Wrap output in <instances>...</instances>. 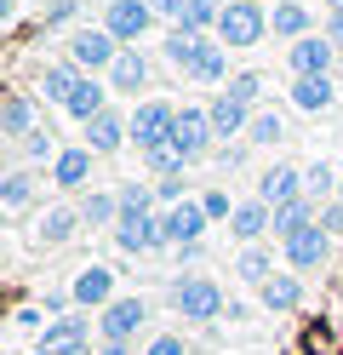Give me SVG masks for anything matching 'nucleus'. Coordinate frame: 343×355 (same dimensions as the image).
I'll return each instance as SVG.
<instances>
[{
  "mask_svg": "<svg viewBox=\"0 0 343 355\" xmlns=\"http://www.w3.org/2000/svg\"><path fill=\"white\" fill-rule=\"evenodd\" d=\"M149 332V298L137 293H121L103 315H98V344H114V349H137V338Z\"/></svg>",
  "mask_w": 343,
  "mask_h": 355,
  "instance_id": "1",
  "label": "nucleus"
},
{
  "mask_svg": "<svg viewBox=\"0 0 343 355\" xmlns=\"http://www.w3.org/2000/svg\"><path fill=\"white\" fill-rule=\"evenodd\" d=\"M172 309L183 321H195V327H206V321H218L223 309H229V298H223V286L212 281V275H177L172 281Z\"/></svg>",
  "mask_w": 343,
  "mask_h": 355,
  "instance_id": "2",
  "label": "nucleus"
},
{
  "mask_svg": "<svg viewBox=\"0 0 343 355\" xmlns=\"http://www.w3.org/2000/svg\"><path fill=\"white\" fill-rule=\"evenodd\" d=\"M263 35H269V6H263V0H229V6H223L218 40H223L229 52H252V46H263Z\"/></svg>",
  "mask_w": 343,
  "mask_h": 355,
  "instance_id": "3",
  "label": "nucleus"
},
{
  "mask_svg": "<svg viewBox=\"0 0 343 355\" xmlns=\"http://www.w3.org/2000/svg\"><path fill=\"white\" fill-rule=\"evenodd\" d=\"M172 138H177V109L166 98H143V103L132 109V144H137V155L166 149Z\"/></svg>",
  "mask_w": 343,
  "mask_h": 355,
  "instance_id": "4",
  "label": "nucleus"
},
{
  "mask_svg": "<svg viewBox=\"0 0 343 355\" xmlns=\"http://www.w3.org/2000/svg\"><path fill=\"white\" fill-rule=\"evenodd\" d=\"M172 149L183 155V161H212L218 155V132H212V115H206L200 103H183L177 109V138H172Z\"/></svg>",
  "mask_w": 343,
  "mask_h": 355,
  "instance_id": "5",
  "label": "nucleus"
},
{
  "mask_svg": "<svg viewBox=\"0 0 343 355\" xmlns=\"http://www.w3.org/2000/svg\"><path fill=\"white\" fill-rule=\"evenodd\" d=\"M121 52H126V46H121V40H114L103 24H98V29L86 24V29H75V35H69V58L80 63V75H109Z\"/></svg>",
  "mask_w": 343,
  "mask_h": 355,
  "instance_id": "6",
  "label": "nucleus"
},
{
  "mask_svg": "<svg viewBox=\"0 0 343 355\" xmlns=\"http://www.w3.org/2000/svg\"><path fill=\"white\" fill-rule=\"evenodd\" d=\"M109 235H114V247L132 252V258L166 252V230H160V212H121V224H114Z\"/></svg>",
  "mask_w": 343,
  "mask_h": 355,
  "instance_id": "7",
  "label": "nucleus"
},
{
  "mask_svg": "<svg viewBox=\"0 0 343 355\" xmlns=\"http://www.w3.org/2000/svg\"><path fill=\"white\" fill-rule=\"evenodd\" d=\"M91 332H98V315L75 309V315H58L52 327H46L35 349H46V355H80V349H91Z\"/></svg>",
  "mask_w": 343,
  "mask_h": 355,
  "instance_id": "8",
  "label": "nucleus"
},
{
  "mask_svg": "<svg viewBox=\"0 0 343 355\" xmlns=\"http://www.w3.org/2000/svg\"><path fill=\"white\" fill-rule=\"evenodd\" d=\"M155 24V6L149 0H103V29L121 40V46H137Z\"/></svg>",
  "mask_w": 343,
  "mask_h": 355,
  "instance_id": "9",
  "label": "nucleus"
},
{
  "mask_svg": "<svg viewBox=\"0 0 343 355\" xmlns=\"http://www.w3.org/2000/svg\"><path fill=\"white\" fill-rule=\"evenodd\" d=\"M332 63H337V46H332L326 35H304L297 46H286L292 80H320V75H332Z\"/></svg>",
  "mask_w": 343,
  "mask_h": 355,
  "instance_id": "10",
  "label": "nucleus"
},
{
  "mask_svg": "<svg viewBox=\"0 0 343 355\" xmlns=\"http://www.w3.org/2000/svg\"><path fill=\"white\" fill-rule=\"evenodd\" d=\"M160 230H166V247L177 252V247H195V241H206L212 218H206L200 195H195V201H183V207H166V212H160Z\"/></svg>",
  "mask_w": 343,
  "mask_h": 355,
  "instance_id": "11",
  "label": "nucleus"
},
{
  "mask_svg": "<svg viewBox=\"0 0 343 355\" xmlns=\"http://www.w3.org/2000/svg\"><path fill=\"white\" fill-rule=\"evenodd\" d=\"M69 293H75V309H91V315H103V309L121 298V293H114V270H109V263H86V270H75Z\"/></svg>",
  "mask_w": 343,
  "mask_h": 355,
  "instance_id": "12",
  "label": "nucleus"
},
{
  "mask_svg": "<svg viewBox=\"0 0 343 355\" xmlns=\"http://www.w3.org/2000/svg\"><path fill=\"white\" fill-rule=\"evenodd\" d=\"M281 252H286V270L292 275H320V270H326V258H332V235L320 230V224H309L297 241H286Z\"/></svg>",
  "mask_w": 343,
  "mask_h": 355,
  "instance_id": "13",
  "label": "nucleus"
},
{
  "mask_svg": "<svg viewBox=\"0 0 343 355\" xmlns=\"http://www.w3.org/2000/svg\"><path fill=\"white\" fill-rule=\"evenodd\" d=\"M91 166H98V155H91L86 144H69L58 161H52V184H58L63 195H75V189L91 195Z\"/></svg>",
  "mask_w": 343,
  "mask_h": 355,
  "instance_id": "14",
  "label": "nucleus"
},
{
  "mask_svg": "<svg viewBox=\"0 0 343 355\" xmlns=\"http://www.w3.org/2000/svg\"><path fill=\"white\" fill-rule=\"evenodd\" d=\"M258 201L274 212V207H292V201H304V166H269L263 178H258Z\"/></svg>",
  "mask_w": 343,
  "mask_h": 355,
  "instance_id": "15",
  "label": "nucleus"
},
{
  "mask_svg": "<svg viewBox=\"0 0 343 355\" xmlns=\"http://www.w3.org/2000/svg\"><path fill=\"white\" fill-rule=\"evenodd\" d=\"M126 144H132V115H121V109H109V115H98L86 126V149L98 155V161L103 155H121Z\"/></svg>",
  "mask_w": 343,
  "mask_h": 355,
  "instance_id": "16",
  "label": "nucleus"
},
{
  "mask_svg": "<svg viewBox=\"0 0 343 355\" xmlns=\"http://www.w3.org/2000/svg\"><path fill=\"white\" fill-rule=\"evenodd\" d=\"M80 224H86L80 207H46L40 224H35V241H40L46 252H58V247H69V241L80 235Z\"/></svg>",
  "mask_w": 343,
  "mask_h": 355,
  "instance_id": "17",
  "label": "nucleus"
},
{
  "mask_svg": "<svg viewBox=\"0 0 343 355\" xmlns=\"http://www.w3.org/2000/svg\"><path fill=\"white\" fill-rule=\"evenodd\" d=\"M35 126H46V121H40L35 92H12V98H6V109H0V138H6V144H23Z\"/></svg>",
  "mask_w": 343,
  "mask_h": 355,
  "instance_id": "18",
  "label": "nucleus"
},
{
  "mask_svg": "<svg viewBox=\"0 0 343 355\" xmlns=\"http://www.w3.org/2000/svg\"><path fill=\"white\" fill-rule=\"evenodd\" d=\"M206 115H212V132H218V144H229V138H240V144H246V126H252V115H258V109H246L240 98L218 92L212 103H206Z\"/></svg>",
  "mask_w": 343,
  "mask_h": 355,
  "instance_id": "19",
  "label": "nucleus"
},
{
  "mask_svg": "<svg viewBox=\"0 0 343 355\" xmlns=\"http://www.w3.org/2000/svg\"><path fill=\"white\" fill-rule=\"evenodd\" d=\"M103 80H109V92H143V86L155 80V63L137 52V46H126L121 58H114V69H109Z\"/></svg>",
  "mask_w": 343,
  "mask_h": 355,
  "instance_id": "20",
  "label": "nucleus"
},
{
  "mask_svg": "<svg viewBox=\"0 0 343 355\" xmlns=\"http://www.w3.org/2000/svg\"><path fill=\"white\" fill-rule=\"evenodd\" d=\"M63 115H69V121H80V126H91L98 115H109V80H98V75H86V80L75 86V98L63 103Z\"/></svg>",
  "mask_w": 343,
  "mask_h": 355,
  "instance_id": "21",
  "label": "nucleus"
},
{
  "mask_svg": "<svg viewBox=\"0 0 343 355\" xmlns=\"http://www.w3.org/2000/svg\"><path fill=\"white\" fill-rule=\"evenodd\" d=\"M189 80H200V86H229V80H235V75H229V46H223V40L218 35H206L200 40V52H195V63H189Z\"/></svg>",
  "mask_w": 343,
  "mask_h": 355,
  "instance_id": "22",
  "label": "nucleus"
},
{
  "mask_svg": "<svg viewBox=\"0 0 343 355\" xmlns=\"http://www.w3.org/2000/svg\"><path fill=\"white\" fill-rule=\"evenodd\" d=\"M263 309L269 315H292V309H304V275H292V270H274L269 286H263Z\"/></svg>",
  "mask_w": 343,
  "mask_h": 355,
  "instance_id": "23",
  "label": "nucleus"
},
{
  "mask_svg": "<svg viewBox=\"0 0 343 355\" xmlns=\"http://www.w3.org/2000/svg\"><path fill=\"white\" fill-rule=\"evenodd\" d=\"M269 224H274V212H269L263 201H240V207H235V218H229V235H235L240 247H263Z\"/></svg>",
  "mask_w": 343,
  "mask_h": 355,
  "instance_id": "24",
  "label": "nucleus"
},
{
  "mask_svg": "<svg viewBox=\"0 0 343 355\" xmlns=\"http://www.w3.org/2000/svg\"><path fill=\"white\" fill-rule=\"evenodd\" d=\"M292 109H304V115H332V109H337V80L332 75L292 80Z\"/></svg>",
  "mask_w": 343,
  "mask_h": 355,
  "instance_id": "25",
  "label": "nucleus"
},
{
  "mask_svg": "<svg viewBox=\"0 0 343 355\" xmlns=\"http://www.w3.org/2000/svg\"><path fill=\"white\" fill-rule=\"evenodd\" d=\"M309 224H320V207H315L309 195H304V201H292V207H274V224H269V235L286 247V241H297V235H304Z\"/></svg>",
  "mask_w": 343,
  "mask_h": 355,
  "instance_id": "26",
  "label": "nucleus"
},
{
  "mask_svg": "<svg viewBox=\"0 0 343 355\" xmlns=\"http://www.w3.org/2000/svg\"><path fill=\"white\" fill-rule=\"evenodd\" d=\"M35 195H40L35 166H12L6 178H0V207H6V212H29V207H35Z\"/></svg>",
  "mask_w": 343,
  "mask_h": 355,
  "instance_id": "27",
  "label": "nucleus"
},
{
  "mask_svg": "<svg viewBox=\"0 0 343 355\" xmlns=\"http://www.w3.org/2000/svg\"><path fill=\"white\" fill-rule=\"evenodd\" d=\"M80 80H86V75H80V63H75V58L46 63V75H40V98H46V103H69Z\"/></svg>",
  "mask_w": 343,
  "mask_h": 355,
  "instance_id": "28",
  "label": "nucleus"
},
{
  "mask_svg": "<svg viewBox=\"0 0 343 355\" xmlns=\"http://www.w3.org/2000/svg\"><path fill=\"white\" fill-rule=\"evenodd\" d=\"M269 35H274V40H292V46H297L304 35H315V29H309V6H304V0H281V6L269 12Z\"/></svg>",
  "mask_w": 343,
  "mask_h": 355,
  "instance_id": "29",
  "label": "nucleus"
},
{
  "mask_svg": "<svg viewBox=\"0 0 343 355\" xmlns=\"http://www.w3.org/2000/svg\"><path fill=\"white\" fill-rule=\"evenodd\" d=\"M80 218H86V230H114L121 224V195L114 189H91L80 201Z\"/></svg>",
  "mask_w": 343,
  "mask_h": 355,
  "instance_id": "30",
  "label": "nucleus"
},
{
  "mask_svg": "<svg viewBox=\"0 0 343 355\" xmlns=\"http://www.w3.org/2000/svg\"><path fill=\"white\" fill-rule=\"evenodd\" d=\"M223 6H229V0H183V24H177V29H189V35H218Z\"/></svg>",
  "mask_w": 343,
  "mask_h": 355,
  "instance_id": "31",
  "label": "nucleus"
},
{
  "mask_svg": "<svg viewBox=\"0 0 343 355\" xmlns=\"http://www.w3.org/2000/svg\"><path fill=\"white\" fill-rule=\"evenodd\" d=\"M235 275L246 281V286H269V275H274V258H269V247H240V258H235Z\"/></svg>",
  "mask_w": 343,
  "mask_h": 355,
  "instance_id": "32",
  "label": "nucleus"
},
{
  "mask_svg": "<svg viewBox=\"0 0 343 355\" xmlns=\"http://www.w3.org/2000/svg\"><path fill=\"white\" fill-rule=\"evenodd\" d=\"M12 155H17L23 166H40V161H58L63 149H58V138H52V126H35L23 144H12Z\"/></svg>",
  "mask_w": 343,
  "mask_h": 355,
  "instance_id": "33",
  "label": "nucleus"
},
{
  "mask_svg": "<svg viewBox=\"0 0 343 355\" xmlns=\"http://www.w3.org/2000/svg\"><path fill=\"white\" fill-rule=\"evenodd\" d=\"M246 144H258V149L286 144V115H281V109H258V115H252V126H246Z\"/></svg>",
  "mask_w": 343,
  "mask_h": 355,
  "instance_id": "34",
  "label": "nucleus"
},
{
  "mask_svg": "<svg viewBox=\"0 0 343 355\" xmlns=\"http://www.w3.org/2000/svg\"><path fill=\"white\" fill-rule=\"evenodd\" d=\"M337 184H343V178H337V172H332L326 161H315V166H304V195H309L315 207H326L332 195H337Z\"/></svg>",
  "mask_w": 343,
  "mask_h": 355,
  "instance_id": "35",
  "label": "nucleus"
},
{
  "mask_svg": "<svg viewBox=\"0 0 343 355\" xmlns=\"http://www.w3.org/2000/svg\"><path fill=\"white\" fill-rule=\"evenodd\" d=\"M200 40H206V35H189V29H172V35H166V46H160V52H166V63H172L177 75H189V63H195V52H200Z\"/></svg>",
  "mask_w": 343,
  "mask_h": 355,
  "instance_id": "36",
  "label": "nucleus"
},
{
  "mask_svg": "<svg viewBox=\"0 0 343 355\" xmlns=\"http://www.w3.org/2000/svg\"><path fill=\"white\" fill-rule=\"evenodd\" d=\"M143 166H149V178H183V172H189V161H183L172 144H166V149H149Z\"/></svg>",
  "mask_w": 343,
  "mask_h": 355,
  "instance_id": "37",
  "label": "nucleus"
},
{
  "mask_svg": "<svg viewBox=\"0 0 343 355\" xmlns=\"http://www.w3.org/2000/svg\"><path fill=\"white\" fill-rule=\"evenodd\" d=\"M223 92H229V98H240L246 109H258V98H263V75H252V69H240L235 80L223 86Z\"/></svg>",
  "mask_w": 343,
  "mask_h": 355,
  "instance_id": "38",
  "label": "nucleus"
},
{
  "mask_svg": "<svg viewBox=\"0 0 343 355\" xmlns=\"http://www.w3.org/2000/svg\"><path fill=\"white\" fill-rule=\"evenodd\" d=\"M80 17V0H46V12H40V24L46 29H69Z\"/></svg>",
  "mask_w": 343,
  "mask_h": 355,
  "instance_id": "39",
  "label": "nucleus"
},
{
  "mask_svg": "<svg viewBox=\"0 0 343 355\" xmlns=\"http://www.w3.org/2000/svg\"><path fill=\"white\" fill-rule=\"evenodd\" d=\"M183 189H189L183 178H155V201H160V212H166V207H183V201H189Z\"/></svg>",
  "mask_w": 343,
  "mask_h": 355,
  "instance_id": "40",
  "label": "nucleus"
},
{
  "mask_svg": "<svg viewBox=\"0 0 343 355\" xmlns=\"http://www.w3.org/2000/svg\"><path fill=\"white\" fill-rule=\"evenodd\" d=\"M200 207H206V218H212V224H218V218H235V201H229V189H206V195H200Z\"/></svg>",
  "mask_w": 343,
  "mask_h": 355,
  "instance_id": "41",
  "label": "nucleus"
},
{
  "mask_svg": "<svg viewBox=\"0 0 343 355\" xmlns=\"http://www.w3.org/2000/svg\"><path fill=\"white\" fill-rule=\"evenodd\" d=\"M143 355H183V338L177 332H155V338L143 344Z\"/></svg>",
  "mask_w": 343,
  "mask_h": 355,
  "instance_id": "42",
  "label": "nucleus"
},
{
  "mask_svg": "<svg viewBox=\"0 0 343 355\" xmlns=\"http://www.w3.org/2000/svg\"><path fill=\"white\" fill-rule=\"evenodd\" d=\"M212 161L223 166V172H235V166H246V144H218V155Z\"/></svg>",
  "mask_w": 343,
  "mask_h": 355,
  "instance_id": "43",
  "label": "nucleus"
},
{
  "mask_svg": "<svg viewBox=\"0 0 343 355\" xmlns=\"http://www.w3.org/2000/svg\"><path fill=\"white\" fill-rule=\"evenodd\" d=\"M320 230H326L332 241L343 235V201H326V207H320Z\"/></svg>",
  "mask_w": 343,
  "mask_h": 355,
  "instance_id": "44",
  "label": "nucleus"
},
{
  "mask_svg": "<svg viewBox=\"0 0 343 355\" xmlns=\"http://www.w3.org/2000/svg\"><path fill=\"white\" fill-rule=\"evenodd\" d=\"M149 6H155V17H166L172 29L183 24V0H149Z\"/></svg>",
  "mask_w": 343,
  "mask_h": 355,
  "instance_id": "45",
  "label": "nucleus"
},
{
  "mask_svg": "<svg viewBox=\"0 0 343 355\" xmlns=\"http://www.w3.org/2000/svg\"><path fill=\"white\" fill-rule=\"evenodd\" d=\"M17 327H23V332H46L52 321H46V309H17Z\"/></svg>",
  "mask_w": 343,
  "mask_h": 355,
  "instance_id": "46",
  "label": "nucleus"
},
{
  "mask_svg": "<svg viewBox=\"0 0 343 355\" xmlns=\"http://www.w3.org/2000/svg\"><path fill=\"white\" fill-rule=\"evenodd\" d=\"M320 35H326L332 46L343 52V12H326V24H320Z\"/></svg>",
  "mask_w": 343,
  "mask_h": 355,
  "instance_id": "47",
  "label": "nucleus"
},
{
  "mask_svg": "<svg viewBox=\"0 0 343 355\" xmlns=\"http://www.w3.org/2000/svg\"><path fill=\"white\" fill-rule=\"evenodd\" d=\"M200 258H206V241H195V247H177V270H195Z\"/></svg>",
  "mask_w": 343,
  "mask_h": 355,
  "instance_id": "48",
  "label": "nucleus"
},
{
  "mask_svg": "<svg viewBox=\"0 0 343 355\" xmlns=\"http://www.w3.org/2000/svg\"><path fill=\"white\" fill-rule=\"evenodd\" d=\"M17 17V0H0V24H12Z\"/></svg>",
  "mask_w": 343,
  "mask_h": 355,
  "instance_id": "49",
  "label": "nucleus"
},
{
  "mask_svg": "<svg viewBox=\"0 0 343 355\" xmlns=\"http://www.w3.org/2000/svg\"><path fill=\"white\" fill-rule=\"evenodd\" d=\"M91 355H137V349H114V344H98Z\"/></svg>",
  "mask_w": 343,
  "mask_h": 355,
  "instance_id": "50",
  "label": "nucleus"
},
{
  "mask_svg": "<svg viewBox=\"0 0 343 355\" xmlns=\"http://www.w3.org/2000/svg\"><path fill=\"white\" fill-rule=\"evenodd\" d=\"M320 6H326V12H343V0H320Z\"/></svg>",
  "mask_w": 343,
  "mask_h": 355,
  "instance_id": "51",
  "label": "nucleus"
},
{
  "mask_svg": "<svg viewBox=\"0 0 343 355\" xmlns=\"http://www.w3.org/2000/svg\"><path fill=\"white\" fill-rule=\"evenodd\" d=\"M337 201H343V184H337Z\"/></svg>",
  "mask_w": 343,
  "mask_h": 355,
  "instance_id": "52",
  "label": "nucleus"
},
{
  "mask_svg": "<svg viewBox=\"0 0 343 355\" xmlns=\"http://www.w3.org/2000/svg\"><path fill=\"white\" fill-rule=\"evenodd\" d=\"M29 355H46V349H29Z\"/></svg>",
  "mask_w": 343,
  "mask_h": 355,
  "instance_id": "53",
  "label": "nucleus"
}]
</instances>
